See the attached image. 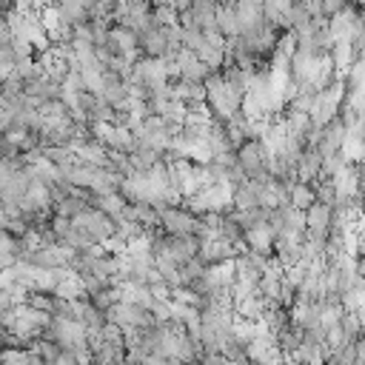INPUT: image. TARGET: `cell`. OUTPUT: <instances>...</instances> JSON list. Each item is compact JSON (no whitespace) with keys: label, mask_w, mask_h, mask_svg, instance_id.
Masks as SVG:
<instances>
[{"label":"cell","mask_w":365,"mask_h":365,"mask_svg":"<svg viewBox=\"0 0 365 365\" xmlns=\"http://www.w3.org/2000/svg\"><path fill=\"white\" fill-rule=\"evenodd\" d=\"M160 228L163 234H194L197 217L185 205H165L160 208Z\"/></svg>","instance_id":"cell-5"},{"label":"cell","mask_w":365,"mask_h":365,"mask_svg":"<svg viewBox=\"0 0 365 365\" xmlns=\"http://www.w3.org/2000/svg\"><path fill=\"white\" fill-rule=\"evenodd\" d=\"M314 200H317V197H314V185H311V182H299V180L291 182V188H288V205L305 211Z\"/></svg>","instance_id":"cell-16"},{"label":"cell","mask_w":365,"mask_h":365,"mask_svg":"<svg viewBox=\"0 0 365 365\" xmlns=\"http://www.w3.org/2000/svg\"><path fill=\"white\" fill-rule=\"evenodd\" d=\"M106 46L111 48V54L125 57L128 63H137V60L143 57V54H140V43H137V31H131V29H125V26H117V23L108 26Z\"/></svg>","instance_id":"cell-3"},{"label":"cell","mask_w":365,"mask_h":365,"mask_svg":"<svg viewBox=\"0 0 365 365\" xmlns=\"http://www.w3.org/2000/svg\"><path fill=\"white\" fill-rule=\"evenodd\" d=\"M217 3H234V0H217Z\"/></svg>","instance_id":"cell-22"},{"label":"cell","mask_w":365,"mask_h":365,"mask_svg":"<svg viewBox=\"0 0 365 365\" xmlns=\"http://www.w3.org/2000/svg\"><path fill=\"white\" fill-rule=\"evenodd\" d=\"M103 314H106L108 322H114V325L123 328V331H131V328H151V325H157L154 317H151L145 308L131 305V302H123V299H117V302H114L111 308H106Z\"/></svg>","instance_id":"cell-2"},{"label":"cell","mask_w":365,"mask_h":365,"mask_svg":"<svg viewBox=\"0 0 365 365\" xmlns=\"http://www.w3.org/2000/svg\"><path fill=\"white\" fill-rule=\"evenodd\" d=\"M188 11H191V17H194V23L200 29H211L214 26V11H217V0H191Z\"/></svg>","instance_id":"cell-17"},{"label":"cell","mask_w":365,"mask_h":365,"mask_svg":"<svg viewBox=\"0 0 365 365\" xmlns=\"http://www.w3.org/2000/svg\"><path fill=\"white\" fill-rule=\"evenodd\" d=\"M214 29H217L225 40H228V37H237V14H234V6H231V3H217Z\"/></svg>","instance_id":"cell-14"},{"label":"cell","mask_w":365,"mask_h":365,"mask_svg":"<svg viewBox=\"0 0 365 365\" xmlns=\"http://www.w3.org/2000/svg\"><path fill=\"white\" fill-rule=\"evenodd\" d=\"M151 23L160 29H171L177 26V11L171 6H151Z\"/></svg>","instance_id":"cell-19"},{"label":"cell","mask_w":365,"mask_h":365,"mask_svg":"<svg viewBox=\"0 0 365 365\" xmlns=\"http://www.w3.org/2000/svg\"><path fill=\"white\" fill-rule=\"evenodd\" d=\"M274 228H271V222L268 220H259L257 225H251V228H245L242 231V242H245V248H251V251H257V254H262V257H271V251H274Z\"/></svg>","instance_id":"cell-6"},{"label":"cell","mask_w":365,"mask_h":365,"mask_svg":"<svg viewBox=\"0 0 365 365\" xmlns=\"http://www.w3.org/2000/svg\"><path fill=\"white\" fill-rule=\"evenodd\" d=\"M0 365H29V348H0Z\"/></svg>","instance_id":"cell-20"},{"label":"cell","mask_w":365,"mask_h":365,"mask_svg":"<svg viewBox=\"0 0 365 365\" xmlns=\"http://www.w3.org/2000/svg\"><path fill=\"white\" fill-rule=\"evenodd\" d=\"M51 302H54V297L46 294V291H29L26 294V305H31L37 311H48L51 314Z\"/></svg>","instance_id":"cell-21"},{"label":"cell","mask_w":365,"mask_h":365,"mask_svg":"<svg viewBox=\"0 0 365 365\" xmlns=\"http://www.w3.org/2000/svg\"><path fill=\"white\" fill-rule=\"evenodd\" d=\"M328 57H331L334 74H342V77H345L348 66H351L356 57H362V54H359V51L351 46V40H339V43H334V46L328 48Z\"/></svg>","instance_id":"cell-10"},{"label":"cell","mask_w":365,"mask_h":365,"mask_svg":"<svg viewBox=\"0 0 365 365\" xmlns=\"http://www.w3.org/2000/svg\"><path fill=\"white\" fill-rule=\"evenodd\" d=\"M237 254H240V251H237V245H234V242H228V240H222L220 234H217V237L202 240V242H200V251H197V257H200L205 265L220 262V259H231V257H237Z\"/></svg>","instance_id":"cell-9"},{"label":"cell","mask_w":365,"mask_h":365,"mask_svg":"<svg viewBox=\"0 0 365 365\" xmlns=\"http://www.w3.org/2000/svg\"><path fill=\"white\" fill-rule=\"evenodd\" d=\"M88 242H103V240H108L111 234H114V220L111 217H106L103 211H97L94 205H88V208H83L80 214H74L71 220H68Z\"/></svg>","instance_id":"cell-1"},{"label":"cell","mask_w":365,"mask_h":365,"mask_svg":"<svg viewBox=\"0 0 365 365\" xmlns=\"http://www.w3.org/2000/svg\"><path fill=\"white\" fill-rule=\"evenodd\" d=\"M3 14H6V11H3V9H0V17H3Z\"/></svg>","instance_id":"cell-23"},{"label":"cell","mask_w":365,"mask_h":365,"mask_svg":"<svg viewBox=\"0 0 365 365\" xmlns=\"http://www.w3.org/2000/svg\"><path fill=\"white\" fill-rule=\"evenodd\" d=\"M120 174H114L111 168H94L91 171V182H88V194H111L120 188Z\"/></svg>","instance_id":"cell-13"},{"label":"cell","mask_w":365,"mask_h":365,"mask_svg":"<svg viewBox=\"0 0 365 365\" xmlns=\"http://www.w3.org/2000/svg\"><path fill=\"white\" fill-rule=\"evenodd\" d=\"M302 217H305V231H302V234H311V237H328V228H331V205L314 200V202L302 211Z\"/></svg>","instance_id":"cell-8"},{"label":"cell","mask_w":365,"mask_h":365,"mask_svg":"<svg viewBox=\"0 0 365 365\" xmlns=\"http://www.w3.org/2000/svg\"><path fill=\"white\" fill-rule=\"evenodd\" d=\"M234 157H237V168L251 180V177H262L265 174V148H262V143L259 140H245L237 151H234Z\"/></svg>","instance_id":"cell-4"},{"label":"cell","mask_w":365,"mask_h":365,"mask_svg":"<svg viewBox=\"0 0 365 365\" xmlns=\"http://www.w3.org/2000/svg\"><path fill=\"white\" fill-rule=\"evenodd\" d=\"M51 297H60V299H80V297H86V288H83L80 274L68 271V274H66V277H63V279L54 285Z\"/></svg>","instance_id":"cell-15"},{"label":"cell","mask_w":365,"mask_h":365,"mask_svg":"<svg viewBox=\"0 0 365 365\" xmlns=\"http://www.w3.org/2000/svg\"><path fill=\"white\" fill-rule=\"evenodd\" d=\"M88 205H94L97 211H103L106 217H111V220H120L123 217V208H125V197L120 194V191H111V194H91V200H88Z\"/></svg>","instance_id":"cell-11"},{"label":"cell","mask_w":365,"mask_h":365,"mask_svg":"<svg viewBox=\"0 0 365 365\" xmlns=\"http://www.w3.org/2000/svg\"><path fill=\"white\" fill-rule=\"evenodd\" d=\"M231 6H234V14H237V34H245V31L265 23L262 0H234Z\"/></svg>","instance_id":"cell-7"},{"label":"cell","mask_w":365,"mask_h":365,"mask_svg":"<svg viewBox=\"0 0 365 365\" xmlns=\"http://www.w3.org/2000/svg\"><path fill=\"white\" fill-rule=\"evenodd\" d=\"M157 160H160V151L145 148V145H137V148L128 154V163H131L134 171H145V168H151Z\"/></svg>","instance_id":"cell-18"},{"label":"cell","mask_w":365,"mask_h":365,"mask_svg":"<svg viewBox=\"0 0 365 365\" xmlns=\"http://www.w3.org/2000/svg\"><path fill=\"white\" fill-rule=\"evenodd\" d=\"M268 302H271V299H265V297H259V294H248V297H242V299H234V314L242 317V319L257 322V319L262 317V311L268 308Z\"/></svg>","instance_id":"cell-12"}]
</instances>
